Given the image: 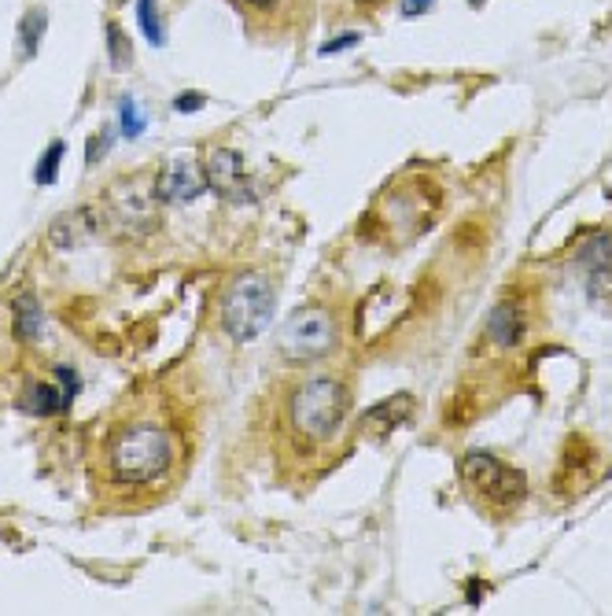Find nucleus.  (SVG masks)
I'll use <instances>...</instances> for the list:
<instances>
[{"label": "nucleus", "instance_id": "f257e3e1", "mask_svg": "<svg viewBox=\"0 0 612 616\" xmlns=\"http://www.w3.org/2000/svg\"><path fill=\"white\" fill-rule=\"evenodd\" d=\"M181 462L177 432L159 414H133L107 432L104 469L115 487H155L166 484Z\"/></svg>", "mask_w": 612, "mask_h": 616}, {"label": "nucleus", "instance_id": "f03ea898", "mask_svg": "<svg viewBox=\"0 0 612 616\" xmlns=\"http://www.w3.org/2000/svg\"><path fill=\"white\" fill-rule=\"evenodd\" d=\"M284 410H288V428L303 443H332L343 421H347L351 391H347L343 380L329 377V373L306 377L288 391Z\"/></svg>", "mask_w": 612, "mask_h": 616}, {"label": "nucleus", "instance_id": "7ed1b4c3", "mask_svg": "<svg viewBox=\"0 0 612 616\" xmlns=\"http://www.w3.org/2000/svg\"><path fill=\"white\" fill-rule=\"evenodd\" d=\"M273 314H277V288L259 270L236 273L225 285L222 303H218V321H222V329L229 332L233 344L259 340L273 325Z\"/></svg>", "mask_w": 612, "mask_h": 616}, {"label": "nucleus", "instance_id": "20e7f679", "mask_svg": "<svg viewBox=\"0 0 612 616\" xmlns=\"http://www.w3.org/2000/svg\"><path fill=\"white\" fill-rule=\"evenodd\" d=\"M340 344V332H336V321H332L329 310L321 307H303L288 314L277 332V351H281L288 362L295 366H306V362H321L329 358Z\"/></svg>", "mask_w": 612, "mask_h": 616}, {"label": "nucleus", "instance_id": "39448f33", "mask_svg": "<svg viewBox=\"0 0 612 616\" xmlns=\"http://www.w3.org/2000/svg\"><path fill=\"white\" fill-rule=\"evenodd\" d=\"M458 476L461 484L469 487L472 495H480L487 506H495V510H509V506H517L524 491H528V480L520 469L513 465L498 462L495 454L487 451H469L461 458L458 465Z\"/></svg>", "mask_w": 612, "mask_h": 616}, {"label": "nucleus", "instance_id": "423d86ee", "mask_svg": "<svg viewBox=\"0 0 612 616\" xmlns=\"http://www.w3.org/2000/svg\"><path fill=\"white\" fill-rule=\"evenodd\" d=\"M203 174H207V189H214L218 196H225V200H233V203L251 200L248 163H244V155L236 152V148H214V152L207 155Z\"/></svg>", "mask_w": 612, "mask_h": 616}, {"label": "nucleus", "instance_id": "0eeeda50", "mask_svg": "<svg viewBox=\"0 0 612 616\" xmlns=\"http://www.w3.org/2000/svg\"><path fill=\"white\" fill-rule=\"evenodd\" d=\"M104 233V214L96 207H74L52 218L48 226V244L56 251H82L89 244H96Z\"/></svg>", "mask_w": 612, "mask_h": 616}, {"label": "nucleus", "instance_id": "6e6552de", "mask_svg": "<svg viewBox=\"0 0 612 616\" xmlns=\"http://www.w3.org/2000/svg\"><path fill=\"white\" fill-rule=\"evenodd\" d=\"M78 391H82V380L74 373L71 366H56L52 369V380L48 384H34V388L26 391V410L30 414H41V417H56V414H67L78 399Z\"/></svg>", "mask_w": 612, "mask_h": 616}, {"label": "nucleus", "instance_id": "1a4fd4ad", "mask_svg": "<svg viewBox=\"0 0 612 616\" xmlns=\"http://www.w3.org/2000/svg\"><path fill=\"white\" fill-rule=\"evenodd\" d=\"M207 192V174L203 166L189 163V159H174L163 170V178H155V196L159 203H192Z\"/></svg>", "mask_w": 612, "mask_h": 616}, {"label": "nucleus", "instance_id": "9d476101", "mask_svg": "<svg viewBox=\"0 0 612 616\" xmlns=\"http://www.w3.org/2000/svg\"><path fill=\"white\" fill-rule=\"evenodd\" d=\"M111 196V211H115L118 226H152V211L155 203H159V196H155V185L152 192H141V181H122V185H115V189L107 192Z\"/></svg>", "mask_w": 612, "mask_h": 616}, {"label": "nucleus", "instance_id": "9b49d317", "mask_svg": "<svg viewBox=\"0 0 612 616\" xmlns=\"http://www.w3.org/2000/svg\"><path fill=\"white\" fill-rule=\"evenodd\" d=\"M413 410V395H395V399H384V403H377L373 410H365L362 414V432H373V436H388V432H395V428L410 417Z\"/></svg>", "mask_w": 612, "mask_h": 616}, {"label": "nucleus", "instance_id": "f8f14e48", "mask_svg": "<svg viewBox=\"0 0 612 616\" xmlns=\"http://www.w3.org/2000/svg\"><path fill=\"white\" fill-rule=\"evenodd\" d=\"M12 314H15V332H19V340H26V344L41 340V329H45V310H41V303H37L34 296L15 299Z\"/></svg>", "mask_w": 612, "mask_h": 616}, {"label": "nucleus", "instance_id": "ddd939ff", "mask_svg": "<svg viewBox=\"0 0 612 616\" xmlns=\"http://www.w3.org/2000/svg\"><path fill=\"white\" fill-rule=\"evenodd\" d=\"M487 336H491L495 344H502V347L520 344V336H524V318H520L509 303H502V307L491 314V321H487Z\"/></svg>", "mask_w": 612, "mask_h": 616}, {"label": "nucleus", "instance_id": "4468645a", "mask_svg": "<svg viewBox=\"0 0 612 616\" xmlns=\"http://www.w3.org/2000/svg\"><path fill=\"white\" fill-rule=\"evenodd\" d=\"M45 30H48V12L45 8H30V12L19 19V45H23V56H37V48L45 41Z\"/></svg>", "mask_w": 612, "mask_h": 616}, {"label": "nucleus", "instance_id": "2eb2a0df", "mask_svg": "<svg viewBox=\"0 0 612 616\" xmlns=\"http://www.w3.org/2000/svg\"><path fill=\"white\" fill-rule=\"evenodd\" d=\"M104 37H107V63H111L115 71H126L133 63V45H130V37H126V30L118 23H107Z\"/></svg>", "mask_w": 612, "mask_h": 616}, {"label": "nucleus", "instance_id": "dca6fc26", "mask_svg": "<svg viewBox=\"0 0 612 616\" xmlns=\"http://www.w3.org/2000/svg\"><path fill=\"white\" fill-rule=\"evenodd\" d=\"M137 23H141V34L148 37V45L163 48L166 45V23L159 15V4L155 0H137Z\"/></svg>", "mask_w": 612, "mask_h": 616}, {"label": "nucleus", "instance_id": "f3484780", "mask_svg": "<svg viewBox=\"0 0 612 616\" xmlns=\"http://www.w3.org/2000/svg\"><path fill=\"white\" fill-rule=\"evenodd\" d=\"M590 270V303L612 314V262H594Z\"/></svg>", "mask_w": 612, "mask_h": 616}, {"label": "nucleus", "instance_id": "a211bd4d", "mask_svg": "<svg viewBox=\"0 0 612 616\" xmlns=\"http://www.w3.org/2000/svg\"><path fill=\"white\" fill-rule=\"evenodd\" d=\"M144 130H148V119L141 115L137 100H133V96H122V100H118V133H122L126 141H137Z\"/></svg>", "mask_w": 612, "mask_h": 616}, {"label": "nucleus", "instance_id": "6ab92c4d", "mask_svg": "<svg viewBox=\"0 0 612 616\" xmlns=\"http://www.w3.org/2000/svg\"><path fill=\"white\" fill-rule=\"evenodd\" d=\"M63 155H67V144H63V141H52V144H48L45 155L37 159V170H34V181H37V185H56Z\"/></svg>", "mask_w": 612, "mask_h": 616}, {"label": "nucleus", "instance_id": "aec40b11", "mask_svg": "<svg viewBox=\"0 0 612 616\" xmlns=\"http://www.w3.org/2000/svg\"><path fill=\"white\" fill-rule=\"evenodd\" d=\"M111 133L115 130H96L93 137H89V144H85V163L96 166V159H104V155L111 152Z\"/></svg>", "mask_w": 612, "mask_h": 616}, {"label": "nucleus", "instance_id": "412c9836", "mask_svg": "<svg viewBox=\"0 0 612 616\" xmlns=\"http://www.w3.org/2000/svg\"><path fill=\"white\" fill-rule=\"evenodd\" d=\"M203 104H207V96H203V93H181L174 100V107L181 111V115H192V111H200Z\"/></svg>", "mask_w": 612, "mask_h": 616}, {"label": "nucleus", "instance_id": "4be33fe9", "mask_svg": "<svg viewBox=\"0 0 612 616\" xmlns=\"http://www.w3.org/2000/svg\"><path fill=\"white\" fill-rule=\"evenodd\" d=\"M362 37L358 34H340V37H332V41H325L321 45V56H332V52H343V48H351V45H358Z\"/></svg>", "mask_w": 612, "mask_h": 616}, {"label": "nucleus", "instance_id": "5701e85b", "mask_svg": "<svg viewBox=\"0 0 612 616\" xmlns=\"http://www.w3.org/2000/svg\"><path fill=\"white\" fill-rule=\"evenodd\" d=\"M432 4H436V0H402L399 12L406 15V19H417V15H424L428 8H432Z\"/></svg>", "mask_w": 612, "mask_h": 616}, {"label": "nucleus", "instance_id": "b1692460", "mask_svg": "<svg viewBox=\"0 0 612 616\" xmlns=\"http://www.w3.org/2000/svg\"><path fill=\"white\" fill-rule=\"evenodd\" d=\"M244 4H251V8H270L273 0H244Z\"/></svg>", "mask_w": 612, "mask_h": 616}, {"label": "nucleus", "instance_id": "393cba45", "mask_svg": "<svg viewBox=\"0 0 612 616\" xmlns=\"http://www.w3.org/2000/svg\"><path fill=\"white\" fill-rule=\"evenodd\" d=\"M469 4H472V8H483V0H469Z\"/></svg>", "mask_w": 612, "mask_h": 616}, {"label": "nucleus", "instance_id": "a878e982", "mask_svg": "<svg viewBox=\"0 0 612 616\" xmlns=\"http://www.w3.org/2000/svg\"><path fill=\"white\" fill-rule=\"evenodd\" d=\"M358 4H377V0H358Z\"/></svg>", "mask_w": 612, "mask_h": 616}]
</instances>
